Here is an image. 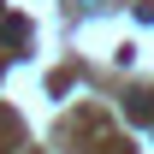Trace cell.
<instances>
[{"mask_svg": "<svg viewBox=\"0 0 154 154\" xmlns=\"http://www.w3.org/2000/svg\"><path fill=\"white\" fill-rule=\"evenodd\" d=\"M125 113H131L136 125H154V95L148 89H131V95H125Z\"/></svg>", "mask_w": 154, "mask_h": 154, "instance_id": "cell-1", "label": "cell"}, {"mask_svg": "<svg viewBox=\"0 0 154 154\" xmlns=\"http://www.w3.org/2000/svg\"><path fill=\"white\" fill-rule=\"evenodd\" d=\"M0 42H6V48H24V42H30V24L24 18H0Z\"/></svg>", "mask_w": 154, "mask_h": 154, "instance_id": "cell-2", "label": "cell"}]
</instances>
